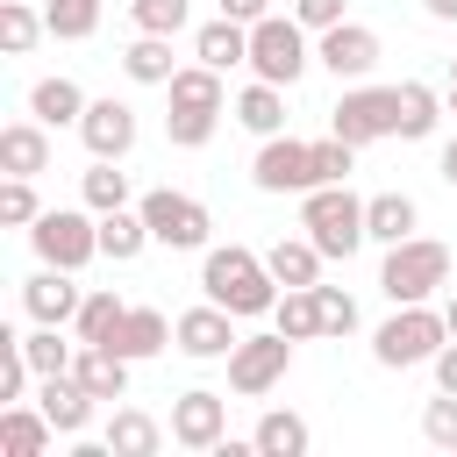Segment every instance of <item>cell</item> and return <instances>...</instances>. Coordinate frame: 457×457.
I'll list each match as a JSON object with an SVG mask.
<instances>
[{"label":"cell","mask_w":457,"mask_h":457,"mask_svg":"<svg viewBox=\"0 0 457 457\" xmlns=\"http://www.w3.org/2000/svg\"><path fill=\"white\" fill-rule=\"evenodd\" d=\"M36 36H50V21H43L29 0H0V50H7V57H29Z\"/></svg>","instance_id":"cell-33"},{"label":"cell","mask_w":457,"mask_h":457,"mask_svg":"<svg viewBox=\"0 0 457 457\" xmlns=\"http://www.w3.org/2000/svg\"><path fill=\"white\" fill-rule=\"evenodd\" d=\"M450 86H457V57H450Z\"/></svg>","instance_id":"cell-51"},{"label":"cell","mask_w":457,"mask_h":457,"mask_svg":"<svg viewBox=\"0 0 457 457\" xmlns=\"http://www.w3.org/2000/svg\"><path fill=\"white\" fill-rule=\"evenodd\" d=\"M421 436H428L436 450H457V393H436V400L421 407Z\"/></svg>","instance_id":"cell-41"},{"label":"cell","mask_w":457,"mask_h":457,"mask_svg":"<svg viewBox=\"0 0 457 457\" xmlns=\"http://www.w3.org/2000/svg\"><path fill=\"white\" fill-rule=\"evenodd\" d=\"M271 321H278L293 343L321 336V300H314V286H286V293H278V307H271Z\"/></svg>","instance_id":"cell-35"},{"label":"cell","mask_w":457,"mask_h":457,"mask_svg":"<svg viewBox=\"0 0 457 457\" xmlns=\"http://www.w3.org/2000/svg\"><path fill=\"white\" fill-rule=\"evenodd\" d=\"M121 314H129V300H121L114 286H100V293H86V300H79L71 336H79V343H107V336L121 328Z\"/></svg>","instance_id":"cell-30"},{"label":"cell","mask_w":457,"mask_h":457,"mask_svg":"<svg viewBox=\"0 0 457 457\" xmlns=\"http://www.w3.org/2000/svg\"><path fill=\"white\" fill-rule=\"evenodd\" d=\"M79 193H86L93 214H114V207H129V171H114V157H93V171L79 179Z\"/></svg>","instance_id":"cell-36"},{"label":"cell","mask_w":457,"mask_h":457,"mask_svg":"<svg viewBox=\"0 0 457 457\" xmlns=\"http://www.w3.org/2000/svg\"><path fill=\"white\" fill-rule=\"evenodd\" d=\"M307 64H314V50H307V29H300L293 14H264V21H250V71H257V79L293 86Z\"/></svg>","instance_id":"cell-6"},{"label":"cell","mask_w":457,"mask_h":457,"mask_svg":"<svg viewBox=\"0 0 457 457\" xmlns=\"http://www.w3.org/2000/svg\"><path fill=\"white\" fill-rule=\"evenodd\" d=\"M221 436H228V400L221 393L193 386V393L171 400V443L179 450H221Z\"/></svg>","instance_id":"cell-10"},{"label":"cell","mask_w":457,"mask_h":457,"mask_svg":"<svg viewBox=\"0 0 457 457\" xmlns=\"http://www.w3.org/2000/svg\"><path fill=\"white\" fill-rule=\"evenodd\" d=\"M421 7H428L436 21H457V0H421Z\"/></svg>","instance_id":"cell-48"},{"label":"cell","mask_w":457,"mask_h":457,"mask_svg":"<svg viewBox=\"0 0 457 457\" xmlns=\"http://www.w3.org/2000/svg\"><path fill=\"white\" fill-rule=\"evenodd\" d=\"M114 457H157V443H164V428L143 414V407H114V421H107V436H100Z\"/></svg>","instance_id":"cell-28"},{"label":"cell","mask_w":457,"mask_h":457,"mask_svg":"<svg viewBox=\"0 0 457 457\" xmlns=\"http://www.w3.org/2000/svg\"><path fill=\"white\" fill-rule=\"evenodd\" d=\"M36 214H43V207H36V186H29V179H7V186H0V221H7V228H29Z\"/></svg>","instance_id":"cell-43"},{"label":"cell","mask_w":457,"mask_h":457,"mask_svg":"<svg viewBox=\"0 0 457 457\" xmlns=\"http://www.w3.org/2000/svg\"><path fill=\"white\" fill-rule=\"evenodd\" d=\"M436 171H443V186H457V136L443 143V164H436Z\"/></svg>","instance_id":"cell-47"},{"label":"cell","mask_w":457,"mask_h":457,"mask_svg":"<svg viewBox=\"0 0 457 457\" xmlns=\"http://www.w3.org/2000/svg\"><path fill=\"white\" fill-rule=\"evenodd\" d=\"M200 293H207L214 307H228V314H271V307H278V278H271V264H264L257 250H243V243L207 250V264H200Z\"/></svg>","instance_id":"cell-1"},{"label":"cell","mask_w":457,"mask_h":457,"mask_svg":"<svg viewBox=\"0 0 457 457\" xmlns=\"http://www.w3.org/2000/svg\"><path fill=\"white\" fill-rule=\"evenodd\" d=\"M443 343H450L443 307L414 300V307H393V321L371 336V357H378L386 371H407V364H436V350H443Z\"/></svg>","instance_id":"cell-4"},{"label":"cell","mask_w":457,"mask_h":457,"mask_svg":"<svg viewBox=\"0 0 457 457\" xmlns=\"http://www.w3.org/2000/svg\"><path fill=\"white\" fill-rule=\"evenodd\" d=\"M336 79H364L371 64H378V36L364 29V21H336V29H321V50H314Z\"/></svg>","instance_id":"cell-16"},{"label":"cell","mask_w":457,"mask_h":457,"mask_svg":"<svg viewBox=\"0 0 457 457\" xmlns=\"http://www.w3.org/2000/svg\"><path fill=\"white\" fill-rule=\"evenodd\" d=\"M293 21L321 36V29H336V21H343V0H293Z\"/></svg>","instance_id":"cell-44"},{"label":"cell","mask_w":457,"mask_h":457,"mask_svg":"<svg viewBox=\"0 0 457 457\" xmlns=\"http://www.w3.org/2000/svg\"><path fill=\"white\" fill-rule=\"evenodd\" d=\"M450 286V250L436 236H407V243H386V264H378V293L393 307H414L428 293Z\"/></svg>","instance_id":"cell-3"},{"label":"cell","mask_w":457,"mask_h":457,"mask_svg":"<svg viewBox=\"0 0 457 457\" xmlns=\"http://www.w3.org/2000/svg\"><path fill=\"white\" fill-rule=\"evenodd\" d=\"M314 300H321V336H350L357 328V300L343 286H314Z\"/></svg>","instance_id":"cell-42"},{"label":"cell","mask_w":457,"mask_h":457,"mask_svg":"<svg viewBox=\"0 0 457 457\" xmlns=\"http://www.w3.org/2000/svg\"><path fill=\"white\" fill-rule=\"evenodd\" d=\"M79 300H86V293H79V278H71L64 264H43L36 278H21V307H29V321H57V328H64V321L79 314Z\"/></svg>","instance_id":"cell-14"},{"label":"cell","mask_w":457,"mask_h":457,"mask_svg":"<svg viewBox=\"0 0 457 457\" xmlns=\"http://www.w3.org/2000/svg\"><path fill=\"white\" fill-rule=\"evenodd\" d=\"M250 179H257V193H307V186H314V143H300V136H286V129L264 136Z\"/></svg>","instance_id":"cell-9"},{"label":"cell","mask_w":457,"mask_h":457,"mask_svg":"<svg viewBox=\"0 0 457 457\" xmlns=\"http://www.w3.org/2000/svg\"><path fill=\"white\" fill-rule=\"evenodd\" d=\"M300 228L314 236L321 257H357V243H371L364 236V200L350 193V179L343 186H307L300 193Z\"/></svg>","instance_id":"cell-2"},{"label":"cell","mask_w":457,"mask_h":457,"mask_svg":"<svg viewBox=\"0 0 457 457\" xmlns=\"http://www.w3.org/2000/svg\"><path fill=\"white\" fill-rule=\"evenodd\" d=\"M328 129L343 136V143H378V136H393V86H357V93H343L336 100V114H328Z\"/></svg>","instance_id":"cell-11"},{"label":"cell","mask_w":457,"mask_h":457,"mask_svg":"<svg viewBox=\"0 0 457 457\" xmlns=\"http://www.w3.org/2000/svg\"><path fill=\"white\" fill-rule=\"evenodd\" d=\"M186 14H193L186 0H129V21H136L143 36H179Z\"/></svg>","instance_id":"cell-39"},{"label":"cell","mask_w":457,"mask_h":457,"mask_svg":"<svg viewBox=\"0 0 457 457\" xmlns=\"http://www.w3.org/2000/svg\"><path fill=\"white\" fill-rule=\"evenodd\" d=\"M236 321H243V314H228V307L200 300V307H186V314L171 321V343H179L186 357H200V364H207V357H228V350L243 343V336H236Z\"/></svg>","instance_id":"cell-12"},{"label":"cell","mask_w":457,"mask_h":457,"mask_svg":"<svg viewBox=\"0 0 457 457\" xmlns=\"http://www.w3.org/2000/svg\"><path fill=\"white\" fill-rule=\"evenodd\" d=\"M414 228H421V207L407 193H371L364 200V236L371 243H407Z\"/></svg>","instance_id":"cell-23"},{"label":"cell","mask_w":457,"mask_h":457,"mask_svg":"<svg viewBox=\"0 0 457 457\" xmlns=\"http://www.w3.org/2000/svg\"><path fill=\"white\" fill-rule=\"evenodd\" d=\"M286 364H293V336H286V328H271V336H243V343L228 350V393L257 400V393H271V386L286 378Z\"/></svg>","instance_id":"cell-8"},{"label":"cell","mask_w":457,"mask_h":457,"mask_svg":"<svg viewBox=\"0 0 457 457\" xmlns=\"http://www.w3.org/2000/svg\"><path fill=\"white\" fill-rule=\"evenodd\" d=\"M43 21L57 43H86L100 29V0H43Z\"/></svg>","instance_id":"cell-37"},{"label":"cell","mask_w":457,"mask_h":457,"mask_svg":"<svg viewBox=\"0 0 457 457\" xmlns=\"http://www.w3.org/2000/svg\"><path fill=\"white\" fill-rule=\"evenodd\" d=\"M250 443H257V457H307V443H314V436H307V421H300L293 407H271V414L257 421V436H250Z\"/></svg>","instance_id":"cell-31"},{"label":"cell","mask_w":457,"mask_h":457,"mask_svg":"<svg viewBox=\"0 0 457 457\" xmlns=\"http://www.w3.org/2000/svg\"><path fill=\"white\" fill-rule=\"evenodd\" d=\"M236 121H243L250 136H278V129H286V86L250 79V86L236 93Z\"/></svg>","instance_id":"cell-25"},{"label":"cell","mask_w":457,"mask_h":457,"mask_svg":"<svg viewBox=\"0 0 457 457\" xmlns=\"http://www.w3.org/2000/svg\"><path fill=\"white\" fill-rule=\"evenodd\" d=\"M264 264H271L278 286H321V250H314V236H278V243L264 250Z\"/></svg>","instance_id":"cell-26"},{"label":"cell","mask_w":457,"mask_h":457,"mask_svg":"<svg viewBox=\"0 0 457 457\" xmlns=\"http://www.w3.org/2000/svg\"><path fill=\"white\" fill-rule=\"evenodd\" d=\"M143 243H150V221H143V207H114V214H100V257H114V264H136V257H143Z\"/></svg>","instance_id":"cell-27"},{"label":"cell","mask_w":457,"mask_h":457,"mask_svg":"<svg viewBox=\"0 0 457 457\" xmlns=\"http://www.w3.org/2000/svg\"><path fill=\"white\" fill-rule=\"evenodd\" d=\"M136 207H143V221H150V243H164V250H207V228H214V214H207L193 193H171V186H157V193H143Z\"/></svg>","instance_id":"cell-7"},{"label":"cell","mask_w":457,"mask_h":457,"mask_svg":"<svg viewBox=\"0 0 457 457\" xmlns=\"http://www.w3.org/2000/svg\"><path fill=\"white\" fill-rule=\"evenodd\" d=\"M443 114H457V86H450V93H443Z\"/></svg>","instance_id":"cell-50"},{"label":"cell","mask_w":457,"mask_h":457,"mask_svg":"<svg viewBox=\"0 0 457 457\" xmlns=\"http://www.w3.org/2000/svg\"><path fill=\"white\" fill-rule=\"evenodd\" d=\"M79 136H86L93 157H114V164H121V157L136 150V107H129V100H86Z\"/></svg>","instance_id":"cell-13"},{"label":"cell","mask_w":457,"mask_h":457,"mask_svg":"<svg viewBox=\"0 0 457 457\" xmlns=\"http://www.w3.org/2000/svg\"><path fill=\"white\" fill-rule=\"evenodd\" d=\"M164 93H171V107H221V100H228V93H221V71H214V64H179Z\"/></svg>","instance_id":"cell-34"},{"label":"cell","mask_w":457,"mask_h":457,"mask_svg":"<svg viewBox=\"0 0 457 457\" xmlns=\"http://www.w3.org/2000/svg\"><path fill=\"white\" fill-rule=\"evenodd\" d=\"M443 321H450V336H457V286H450V300H443Z\"/></svg>","instance_id":"cell-49"},{"label":"cell","mask_w":457,"mask_h":457,"mask_svg":"<svg viewBox=\"0 0 457 457\" xmlns=\"http://www.w3.org/2000/svg\"><path fill=\"white\" fill-rule=\"evenodd\" d=\"M0 171H7V179H36V171H50V129H43L36 114L0 129Z\"/></svg>","instance_id":"cell-18"},{"label":"cell","mask_w":457,"mask_h":457,"mask_svg":"<svg viewBox=\"0 0 457 457\" xmlns=\"http://www.w3.org/2000/svg\"><path fill=\"white\" fill-rule=\"evenodd\" d=\"M21 357L36 364V378H50V371H71V357H79V336L64 343V336H57V321H36V328L21 336Z\"/></svg>","instance_id":"cell-32"},{"label":"cell","mask_w":457,"mask_h":457,"mask_svg":"<svg viewBox=\"0 0 457 457\" xmlns=\"http://www.w3.org/2000/svg\"><path fill=\"white\" fill-rule=\"evenodd\" d=\"M350 157H357V143H343L336 129L314 143V186H343L350 179Z\"/></svg>","instance_id":"cell-40"},{"label":"cell","mask_w":457,"mask_h":457,"mask_svg":"<svg viewBox=\"0 0 457 457\" xmlns=\"http://www.w3.org/2000/svg\"><path fill=\"white\" fill-rule=\"evenodd\" d=\"M29 243H36V257H43V264L79 271V264H93V257H100V221H93L86 207H43V214L29 221Z\"/></svg>","instance_id":"cell-5"},{"label":"cell","mask_w":457,"mask_h":457,"mask_svg":"<svg viewBox=\"0 0 457 457\" xmlns=\"http://www.w3.org/2000/svg\"><path fill=\"white\" fill-rule=\"evenodd\" d=\"M71 378H79L93 400H129V357H121V350H107V343H79Z\"/></svg>","instance_id":"cell-19"},{"label":"cell","mask_w":457,"mask_h":457,"mask_svg":"<svg viewBox=\"0 0 457 457\" xmlns=\"http://www.w3.org/2000/svg\"><path fill=\"white\" fill-rule=\"evenodd\" d=\"M436 393H457V336L436 350Z\"/></svg>","instance_id":"cell-45"},{"label":"cell","mask_w":457,"mask_h":457,"mask_svg":"<svg viewBox=\"0 0 457 457\" xmlns=\"http://www.w3.org/2000/svg\"><path fill=\"white\" fill-rule=\"evenodd\" d=\"M193 57H200V64H214V71H236V64H250V21H228V14H214V21L193 36Z\"/></svg>","instance_id":"cell-20"},{"label":"cell","mask_w":457,"mask_h":457,"mask_svg":"<svg viewBox=\"0 0 457 457\" xmlns=\"http://www.w3.org/2000/svg\"><path fill=\"white\" fill-rule=\"evenodd\" d=\"M436 121H443V93L421 86V79H400V86H393V136H400V143H428Z\"/></svg>","instance_id":"cell-17"},{"label":"cell","mask_w":457,"mask_h":457,"mask_svg":"<svg viewBox=\"0 0 457 457\" xmlns=\"http://www.w3.org/2000/svg\"><path fill=\"white\" fill-rule=\"evenodd\" d=\"M214 121H221V107H171L164 114V136L179 150H200V143H214Z\"/></svg>","instance_id":"cell-38"},{"label":"cell","mask_w":457,"mask_h":457,"mask_svg":"<svg viewBox=\"0 0 457 457\" xmlns=\"http://www.w3.org/2000/svg\"><path fill=\"white\" fill-rule=\"evenodd\" d=\"M164 343H171V321H164L157 307H129V314H121V328L107 336V350H121L129 364H143V357H157Z\"/></svg>","instance_id":"cell-22"},{"label":"cell","mask_w":457,"mask_h":457,"mask_svg":"<svg viewBox=\"0 0 457 457\" xmlns=\"http://www.w3.org/2000/svg\"><path fill=\"white\" fill-rule=\"evenodd\" d=\"M221 14H228V21H264L271 0H221Z\"/></svg>","instance_id":"cell-46"},{"label":"cell","mask_w":457,"mask_h":457,"mask_svg":"<svg viewBox=\"0 0 457 457\" xmlns=\"http://www.w3.org/2000/svg\"><path fill=\"white\" fill-rule=\"evenodd\" d=\"M29 114H36L43 129H79V121H86L79 79H36V86H29Z\"/></svg>","instance_id":"cell-21"},{"label":"cell","mask_w":457,"mask_h":457,"mask_svg":"<svg viewBox=\"0 0 457 457\" xmlns=\"http://www.w3.org/2000/svg\"><path fill=\"white\" fill-rule=\"evenodd\" d=\"M36 407L50 414V428H57V436H86V421H93V407H100V400H93L71 371H50V378H36Z\"/></svg>","instance_id":"cell-15"},{"label":"cell","mask_w":457,"mask_h":457,"mask_svg":"<svg viewBox=\"0 0 457 457\" xmlns=\"http://www.w3.org/2000/svg\"><path fill=\"white\" fill-rule=\"evenodd\" d=\"M50 436H57V428H50V414H43V407H21V400H14V407H0V450H7V457H43V450H50Z\"/></svg>","instance_id":"cell-24"},{"label":"cell","mask_w":457,"mask_h":457,"mask_svg":"<svg viewBox=\"0 0 457 457\" xmlns=\"http://www.w3.org/2000/svg\"><path fill=\"white\" fill-rule=\"evenodd\" d=\"M121 71H129L136 86H171V71H179L171 36H136V43L121 50Z\"/></svg>","instance_id":"cell-29"}]
</instances>
